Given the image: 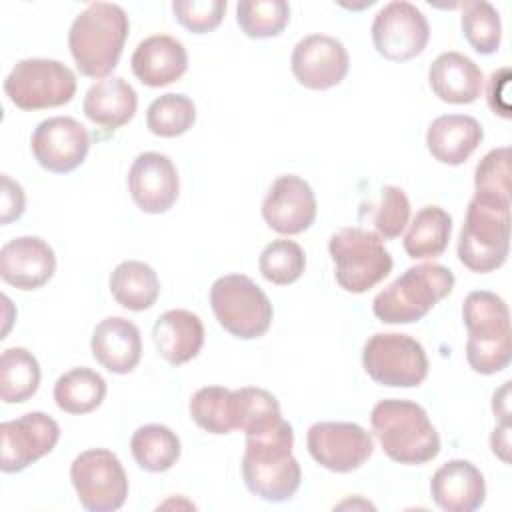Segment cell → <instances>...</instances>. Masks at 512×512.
Wrapping results in <instances>:
<instances>
[{"label":"cell","instance_id":"2e32d148","mask_svg":"<svg viewBox=\"0 0 512 512\" xmlns=\"http://www.w3.org/2000/svg\"><path fill=\"white\" fill-rule=\"evenodd\" d=\"M350 58L340 40L326 34H308L296 42L290 68L298 84L308 90L338 86L348 74Z\"/></svg>","mask_w":512,"mask_h":512},{"label":"cell","instance_id":"f1b7e54d","mask_svg":"<svg viewBox=\"0 0 512 512\" xmlns=\"http://www.w3.org/2000/svg\"><path fill=\"white\" fill-rule=\"evenodd\" d=\"M106 390V380L98 372L80 366L56 380L54 402L66 414H88L104 402Z\"/></svg>","mask_w":512,"mask_h":512},{"label":"cell","instance_id":"f546056e","mask_svg":"<svg viewBox=\"0 0 512 512\" xmlns=\"http://www.w3.org/2000/svg\"><path fill=\"white\" fill-rule=\"evenodd\" d=\"M180 438L164 424L140 426L130 440L136 464L146 472H166L180 458Z\"/></svg>","mask_w":512,"mask_h":512},{"label":"cell","instance_id":"1f68e13d","mask_svg":"<svg viewBox=\"0 0 512 512\" xmlns=\"http://www.w3.org/2000/svg\"><path fill=\"white\" fill-rule=\"evenodd\" d=\"M234 398V424L246 436L262 432L282 420L280 404L274 394L264 388L244 386L232 390Z\"/></svg>","mask_w":512,"mask_h":512},{"label":"cell","instance_id":"9c48e42d","mask_svg":"<svg viewBox=\"0 0 512 512\" xmlns=\"http://www.w3.org/2000/svg\"><path fill=\"white\" fill-rule=\"evenodd\" d=\"M4 94L20 110L58 108L74 98L76 76L60 60L24 58L6 76Z\"/></svg>","mask_w":512,"mask_h":512},{"label":"cell","instance_id":"4dcf8cb0","mask_svg":"<svg viewBox=\"0 0 512 512\" xmlns=\"http://www.w3.org/2000/svg\"><path fill=\"white\" fill-rule=\"evenodd\" d=\"M40 386V364L26 348H8L0 356V398L6 404L30 400Z\"/></svg>","mask_w":512,"mask_h":512},{"label":"cell","instance_id":"52a82bcc","mask_svg":"<svg viewBox=\"0 0 512 512\" xmlns=\"http://www.w3.org/2000/svg\"><path fill=\"white\" fill-rule=\"evenodd\" d=\"M328 252L334 262V278L338 286L352 294L374 288L392 272V256L384 248V240L360 226L340 228L330 236Z\"/></svg>","mask_w":512,"mask_h":512},{"label":"cell","instance_id":"5b68a950","mask_svg":"<svg viewBox=\"0 0 512 512\" xmlns=\"http://www.w3.org/2000/svg\"><path fill=\"white\" fill-rule=\"evenodd\" d=\"M456 278L442 264L426 262L410 266L390 286L376 294L374 316L384 324H412L424 318L442 298L454 290Z\"/></svg>","mask_w":512,"mask_h":512},{"label":"cell","instance_id":"f35d334b","mask_svg":"<svg viewBox=\"0 0 512 512\" xmlns=\"http://www.w3.org/2000/svg\"><path fill=\"white\" fill-rule=\"evenodd\" d=\"M372 208V224L382 240H394L404 232L410 220V200L400 186L386 184Z\"/></svg>","mask_w":512,"mask_h":512},{"label":"cell","instance_id":"b9f144b4","mask_svg":"<svg viewBox=\"0 0 512 512\" xmlns=\"http://www.w3.org/2000/svg\"><path fill=\"white\" fill-rule=\"evenodd\" d=\"M508 86H510V68L504 66L496 72H492L488 80V90H486V100L488 106L494 114L502 118H510V100H508Z\"/></svg>","mask_w":512,"mask_h":512},{"label":"cell","instance_id":"e0dca14e","mask_svg":"<svg viewBox=\"0 0 512 512\" xmlns=\"http://www.w3.org/2000/svg\"><path fill=\"white\" fill-rule=\"evenodd\" d=\"M316 210L312 186L296 174L278 176L262 202L264 222L284 236L306 232L316 220Z\"/></svg>","mask_w":512,"mask_h":512},{"label":"cell","instance_id":"d590c367","mask_svg":"<svg viewBox=\"0 0 512 512\" xmlns=\"http://www.w3.org/2000/svg\"><path fill=\"white\" fill-rule=\"evenodd\" d=\"M236 22L248 38H272L288 26L290 6L284 0H240Z\"/></svg>","mask_w":512,"mask_h":512},{"label":"cell","instance_id":"603a6c76","mask_svg":"<svg viewBox=\"0 0 512 512\" xmlns=\"http://www.w3.org/2000/svg\"><path fill=\"white\" fill-rule=\"evenodd\" d=\"M484 130L480 122L466 114H442L430 122L426 148L440 164L460 166L480 146Z\"/></svg>","mask_w":512,"mask_h":512},{"label":"cell","instance_id":"74e56055","mask_svg":"<svg viewBox=\"0 0 512 512\" xmlns=\"http://www.w3.org/2000/svg\"><path fill=\"white\" fill-rule=\"evenodd\" d=\"M474 196L510 206V148L490 150L474 170Z\"/></svg>","mask_w":512,"mask_h":512},{"label":"cell","instance_id":"3957f363","mask_svg":"<svg viewBox=\"0 0 512 512\" xmlns=\"http://www.w3.org/2000/svg\"><path fill=\"white\" fill-rule=\"evenodd\" d=\"M372 432L384 454L406 466H420L440 452V436L426 410L412 400L386 398L370 412Z\"/></svg>","mask_w":512,"mask_h":512},{"label":"cell","instance_id":"44dd1931","mask_svg":"<svg viewBox=\"0 0 512 512\" xmlns=\"http://www.w3.org/2000/svg\"><path fill=\"white\" fill-rule=\"evenodd\" d=\"M130 64L142 84L160 88L184 76L188 70V54L184 44L174 36L154 34L136 46Z\"/></svg>","mask_w":512,"mask_h":512},{"label":"cell","instance_id":"4316f807","mask_svg":"<svg viewBox=\"0 0 512 512\" xmlns=\"http://www.w3.org/2000/svg\"><path fill=\"white\" fill-rule=\"evenodd\" d=\"M110 294L126 310L142 312L156 304L160 280L152 266L140 260H124L110 274Z\"/></svg>","mask_w":512,"mask_h":512},{"label":"cell","instance_id":"30bf717a","mask_svg":"<svg viewBox=\"0 0 512 512\" xmlns=\"http://www.w3.org/2000/svg\"><path fill=\"white\" fill-rule=\"evenodd\" d=\"M366 374L388 388H414L428 376V356L424 346L398 332L372 334L362 350Z\"/></svg>","mask_w":512,"mask_h":512},{"label":"cell","instance_id":"ba28073f","mask_svg":"<svg viewBox=\"0 0 512 512\" xmlns=\"http://www.w3.org/2000/svg\"><path fill=\"white\" fill-rule=\"evenodd\" d=\"M210 306L218 324L240 340L264 336L274 316L264 290L244 274L220 276L210 288Z\"/></svg>","mask_w":512,"mask_h":512},{"label":"cell","instance_id":"6da1fadb","mask_svg":"<svg viewBox=\"0 0 512 512\" xmlns=\"http://www.w3.org/2000/svg\"><path fill=\"white\" fill-rule=\"evenodd\" d=\"M294 432L282 418L278 424L246 436L242 478L246 488L266 502H286L300 488L302 470L292 456Z\"/></svg>","mask_w":512,"mask_h":512},{"label":"cell","instance_id":"ac0fdd59","mask_svg":"<svg viewBox=\"0 0 512 512\" xmlns=\"http://www.w3.org/2000/svg\"><path fill=\"white\" fill-rule=\"evenodd\" d=\"M128 190L142 212L164 214L178 200V170L166 154L142 152L128 170Z\"/></svg>","mask_w":512,"mask_h":512},{"label":"cell","instance_id":"7c38bea8","mask_svg":"<svg viewBox=\"0 0 512 512\" xmlns=\"http://www.w3.org/2000/svg\"><path fill=\"white\" fill-rule=\"evenodd\" d=\"M370 32L376 52L392 62L420 56L430 40L426 16L406 0H394L380 8Z\"/></svg>","mask_w":512,"mask_h":512},{"label":"cell","instance_id":"d4e9b609","mask_svg":"<svg viewBox=\"0 0 512 512\" xmlns=\"http://www.w3.org/2000/svg\"><path fill=\"white\" fill-rule=\"evenodd\" d=\"M482 70L478 64L454 50L442 52L428 68V84L432 92L448 104H470L480 96Z\"/></svg>","mask_w":512,"mask_h":512},{"label":"cell","instance_id":"7bdbcfd3","mask_svg":"<svg viewBox=\"0 0 512 512\" xmlns=\"http://www.w3.org/2000/svg\"><path fill=\"white\" fill-rule=\"evenodd\" d=\"M490 448L502 462H510V424H500L490 436Z\"/></svg>","mask_w":512,"mask_h":512},{"label":"cell","instance_id":"4fadbf2b","mask_svg":"<svg viewBox=\"0 0 512 512\" xmlns=\"http://www.w3.org/2000/svg\"><path fill=\"white\" fill-rule=\"evenodd\" d=\"M306 446L322 468L338 474L358 470L374 452L370 434L356 422H316L308 428Z\"/></svg>","mask_w":512,"mask_h":512},{"label":"cell","instance_id":"d6986e66","mask_svg":"<svg viewBox=\"0 0 512 512\" xmlns=\"http://www.w3.org/2000/svg\"><path fill=\"white\" fill-rule=\"evenodd\" d=\"M54 272L56 254L38 236H18L0 248V276L18 290H38Z\"/></svg>","mask_w":512,"mask_h":512},{"label":"cell","instance_id":"9a60e30c","mask_svg":"<svg viewBox=\"0 0 512 512\" xmlns=\"http://www.w3.org/2000/svg\"><path fill=\"white\" fill-rule=\"evenodd\" d=\"M36 162L54 174H66L78 168L90 150L88 130L70 116H52L42 120L30 138Z\"/></svg>","mask_w":512,"mask_h":512},{"label":"cell","instance_id":"836d02e7","mask_svg":"<svg viewBox=\"0 0 512 512\" xmlns=\"http://www.w3.org/2000/svg\"><path fill=\"white\" fill-rule=\"evenodd\" d=\"M196 122V106L184 94H162L146 110V126L154 136L176 138L186 134Z\"/></svg>","mask_w":512,"mask_h":512},{"label":"cell","instance_id":"8fae6325","mask_svg":"<svg viewBox=\"0 0 512 512\" xmlns=\"http://www.w3.org/2000/svg\"><path fill=\"white\" fill-rule=\"evenodd\" d=\"M78 502L90 512H114L128 496V476L118 456L106 448L80 452L70 464Z\"/></svg>","mask_w":512,"mask_h":512},{"label":"cell","instance_id":"ab89813d","mask_svg":"<svg viewBox=\"0 0 512 512\" xmlns=\"http://www.w3.org/2000/svg\"><path fill=\"white\" fill-rule=\"evenodd\" d=\"M226 6V0H174L172 12L186 30L208 34L220 26Z\"/></svg>","mask_w":512,"mask_h":512},{"label":"cell","instance_id":"484cf974","mask_svg":"<svg viewBox=\"0 0 512 512\" xmlns=\"http://www.w3.org/2000/svg\"><path fill=\"white\" fill-rule=\"evenodd\" d=\"M136 108V90L120 76H108L94 82L86 90L82 102L86 118L104 130H118L128 124L134 118Z\"/></svg>","mask_w":512,"mask_h":512},{"label":"cell","instance_id":"cb8c5ba5","mask_svg":"<svg viewBox=\"0 0 512 512\" xmlns=\"http://www.w3.org/2000/svg\"><path fill=\"white\" fill-rule=\"evenodd\" d=\"M152 338L158 354L166 362L180 366L200 354L204 346V324L200 316L190 310H166L154 322Z\"/></svg>","mask_w":512,"mask_h":512},{"label":"cell","instance_id":"ee69618b","mask_svg":"<svg viewBox=\"0 0 512 512\" xmlns=\"http://www.w3.org/2000/svg\"><path fill=\"white\" fill-rule=\"evenodd\" d=\"M508 392H510V382H504V386L500 390L494 392L492 398V410L494 414L500 418L502 424H510V412H508Z\"/></svg>","mask_w":512,"mask_h":512},{"label":"cell","instance_id":"277c9868","mask_svg":"<svg viewBox=\"0 0 512 512\" xmlns=\"http://www.w3.org/2000/svg\"><path fill=\"white\" fill-rule=\"evenodd\" d=\"M462 320L468 330L466 360L478 374H496L512 360L508 304L490 290H474L464 298Z\"/></svg>","mask_w":512,"mask_h":512},{"label":"cell","instance_id":"60d3db41","mask_svg":"<svg viewBox=\"0 0 512 512\" xmlns=\"http://www.w3.org/2000/svg\"><path fill=\"white\" fill-rule=\"evenodd\" d=\"M26 194L8 174L0 176V224H10L24 214Z\"/></svg>","mask_w":512,"mask_h":512},{"label":"cell","instance_id":"7a4b0ae2","mask_svg":"<svg viewBox=\"0 0 512 512\" xmlns=\"http://www.w3.org/2000/svg\"><path fill=\"white\" fill-rule=\"evenodd\" d=\"M130 20L122 6L94 2L86 6L68 30V48L80 74L108 78L118 66Z\"/></svg>","mask_w":512,"mask_h":512},{"label":"cell","instance_id":"5bb4252c","mask_svg":"<svg viewBox=\"0 0 512 512\" xmlns=\"http://www.w3.org/2000/svg\"><path fill=\"white\" fill-rule=\"evenodd\" d=\"M60 438L58 422L44 412H28L0 424V470L20 472L50 454Z\"/></svg>","mask_w":512,"mask_h":512},{"label":"cell","instance_id":"83f0119b","mask_svg":"<svg viewBox=\"0 0 512 512\" xmlns=\"http://www.w3.org/2000/svg\"><path fill=\"white\" fill-rule=\"evenodd\" d=\"M450 234L452 216L440 206H424L408 226L404 250L412 260H434L446 250Z\"/></svg>","mask_w":512,"mask_h":512},{"label":"cell","instance_id":"8992f818","mask_svg":"<svg viewBox=\"0 0 512 512\" xmlns=\"http://www.w3.org/2000/svg\"><path fill=\"white\" fill-rule=\"evenodd\" d=\"M456 252L472 272L486 274L500 268L510 252V206L472 196Z\"/></svg>","mask_w":512,"mask_h":512},{"label":"cell","instance_id":"ffe728a7","mask_svg":"<svg viewBox=\"0 0 512 512\" xmlns=\"http://www.w3.org/2000/svg\"><path fill=\"white\" fill-rule=\"evenodd\" d=\"M432 500L446 512H472L486 500L482 472L470 460H448L430 480Z\"/></svg>","mask_w":512,"mask_h":512},{"label":"cell","instance_id":"d6a6232c","mask_svg":"<svg viewBox=\"0 0 512 512\" xmlns=\"http://www.w3.org/2000/svg\"><path fill=\"white\" fill-rule=\"evenodd\" d=\"M188 410L198 428L210 434H230L236 430L232 390L224 386H204L196 390Z\"/></svg>","mask_w":512,"mask_h":512},{"label":"cell","instance_id":"7402d4cb","mask_svg":"<svg viewBox=\"0 0 512 512\" xmlns=\"http://www.w3.org/2000/svg\"><path fill=\"white\" fill-rule=\"evenodd\" d=\"M90 350L96 362L108 372L128 374L138 366L142 356L140 330L128 318H104L92 332Z\"/></svg>","mask_w":512,"mask_h":512},{"label":"cell","instance_id":"8d00e7d4","mask_svg":"<svg viewBox=\"0 0 512 512\" xmlns=\"http://www.w3.org/2000/svg\"><path fill=\"white\" fill-rule=\"evenodd\" d=\"M258 268L268 282L288 286L304 274L306 254L294 240L278 238L264 246L258 258Z\"/></svg>","mask_w":512,"mask_h":512},{"label":"cell","instance_id":"e575fe53","mask_svg":"<svg viewBox=\"0 0 512 512\" xmlns=\"http://www.w3.org/2000/svg\"><path fill=\"white\" fill-rule=\"evenodd\" d=\"M460 26L466 42L478 52V54H494L502 40V24L498 10L486 2H464L462 4V16Z\"/></svg>","mask_w":512,"mask_h":512}]
</instances>
